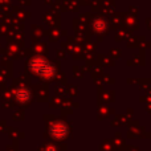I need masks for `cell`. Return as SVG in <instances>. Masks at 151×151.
<instances>
[{"instance_id":"cell-1","label":"cell","mask_w":151,"mask_h":151,"mask_svg":"<svg viewBox=\"0 0 151 151\" xmlns=\"http://www.w3.org/2000/svg\"><path fill=\"white\" fill-rule=\"evenodd\" d=\"M31 69L36 74L41 76V77L50 78L56 74L55 66H53L50 63H48V61L42 57H35L33 60L31 61Z\"/></svg>"},{"instance_id":"cell-2","label":"cell","mask_w":151,"mask_h":151,"mask_svg":"<svg viewBox=\"0 0 151 151\" xmlns=\"http://www.w3.org/2000/svg\"><path fill=\"white\" fill-rule=\"evenodd\" d=\"M50 134L57 139H63L68 135V127L64 122H56L50 127Z\"/></svg>"},{"instance_id":"cell-3","label":"cell","mask_w":151,"mask_h":151,"mask_svg":"<svg viewBox=\"0 0 151 151\" xmlns=\"http://www.w3.org/2000/svg\"><path fill=\"white\" fill-rule=\"evenodd\" d=\"M16 96H17V98L20 99V101H28V99L31 98V94H29L28 90H19L17 93H16Z\"/></svg>"}]
</instances>
